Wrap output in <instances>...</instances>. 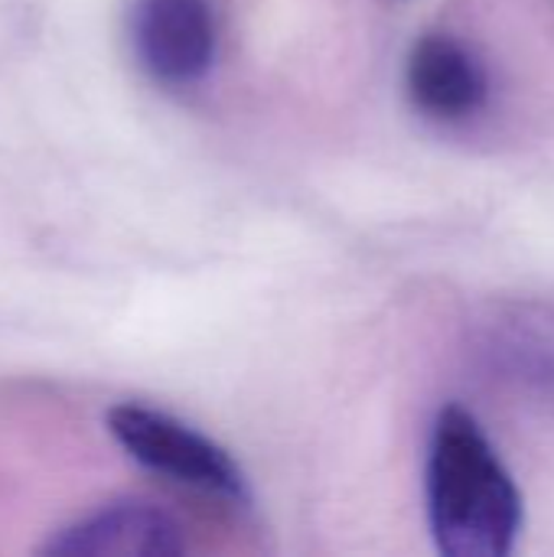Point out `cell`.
<instances>
[{
	"label": "cell",
	"mask_w": 554,
	"mask_h": 557,
	"mask_svg": "<svg viewBox=\"0 0 554 557\" xmlns=\"http://www.w3.org/2000/svg\"><path fill=\"white\" fill-rule=\"evenodd\" d=\"M428 522L444 557H506L516 552L526 503L480 421L447 405L428 447Z\"/></svg>",
	"instance_id": "obj_1"
},
{
	"label": "cell",
	"mask_w": 554,
	"mask_h": 557,
	"mask_svg": "<svg viewBox=\"0 0 554 557\" xmlns=\"http://www.w3.org/2000/svg\"><path fill=\"white\" fill-rule=\"evenodd\" d=\"M405 85L411 104L441 124L470 121L490 101L487 65L464 39L447 33H428L411 46Z\"/></svg>",
	"instance_id": "obj_5"
},
{
	"label": "cell",
	"mask_w": 554,
	"mask_h": 557,
	"mask_svg": "<svg viewBox=\"0 0 554 557\" xmlns=\"http://www.w3.org/2000/svg\"><path fill=\"white\" fill-rule=\"evenodd\" d=\"M108 431L144 470L216 499L248 503V483L238 463L183 421L144 405H118L108 411Z\"/></svg>",
	"instance_id": "obj_2"
},
{
	"label": "cell",
	"mask_w": 554,
	"mask_h": 557,
	"mask_svg": "<svg viewBox=\"0 0 554 557\" xmlns=\"http://www.w3.org/2000/svg\"><path fill=\"white\" fill-rule=\"evenodd\" d=\"M134 46L157 82L193 85L216 62V10L209 0H140Z\"/></svg>",
	"instance_id": "obj_3"
},
{
	"label": "cell",
	"mask_w": 554,
	"mask_h": 557,
	"mask_svg": "<svg viewBox=\"0 0 554 557\" xmlns=\"http://www.w3.org/2000/svg\"><path fill=\"white\" fill-rule=\"evenodd\" d=\"M186 532L160 506L140 499L108 503L72 525L59 529L39 555L46 557H176L183 555Z\"/></svg>",
	"instance_id": "obj_4"
}]
</instances>
